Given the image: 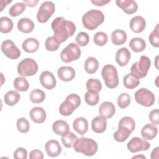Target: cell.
<instances>
[{
  "instance_id": "obj_12",
  "label": "cell",
  "mask_w": 159,
  "mask_h": 159,
  "mask_svg": "<svg viewBox=\"0 0 159 159\" xmlns=\"http://www.w3.org/2000/svg\"><path fill=\"white\" fill-rule=\"evenodd\" d=\"M127 147L130 152L136 153L139 151L147 150L150 147V144L145 139L135 137L127 143Z\"/></svg>"
},
{
  "instance_id": "obj_34",
  "label": "cell",
  "mask_w": 159,
  "mask_h": 159,
  "mask_svg": "<svg viewBox=\"0 0 159 159\" xmlns=\"http://www.w3.org/2000/svg\"><path fill=\"white\" fill-rule=\"evenodd\" d=\"M13 28V22L7 17H1L0 18V31L2 33H9Z\"/></svg>"
},
{
  "instance_id": "obj_8",
  "label": "cell",
  "mask_w": 159,
  "mask_h": 159,
  "mask_svg": "<svg viewBox=\"0 0 159 159\" xmlns=\"http://www.w3.org/2000/svg\"><path fill=\"white\" fill-rule=\"evenodd\" d=\"M81 56V50L78 45L74 43H69L60 53V58L62 61L70 63L78 60Z\"/></svg>"
},
{
  "instance_id": "obj_2",
  "label": "cell",
  "mask_w": 159,
  "mask_h": 159,
  "mask_svg": "<svg viewBox=\"0 0 159 159\" xmlns=\"http://www.w3.org/2000/svg\"><path fill=\"white\" fill-rule=\"evenodd\" d=\"M104 20L103 13L97 9H91L87 11L82 17L84 27L90 30H94Z\"/></svg>"
},
{
  "instance_id": "obj_27",
  "label": "cell",
  "mask_w": 159,
  "mask_h": 159,
  "mask_svg": "<svg viewBox=\"0 0 159 159\" xmlns=\"http://www.w3.org/2000/svg\"><path fill=\"white\" fill-rule=\"evenodd\" d=\"M129 45L131 50L136 53L143 51L146 47L145 41L140 37L132 38Z\"/></svg>"
},
{
  "instance_id": "obj_29",
  "label": "cell",
  "mask_w": 159,
  "mask_h": 159,
  "mask_svg": "<svg viewBox=\"0 0 159 159\" xmlns=\"http://www.w3.org/2000/svg\"><path fill=\"white\" fill-rule=\"evenodd\" d=\"M131 132L124 126H118V130L113 135L115 140L119 142H123L130 136Z\"/></svg>"
},
{
  "instance_id": "obj_51",
  "label": "cell",
  "mask_w": 159,
  "mask_h": 159,
  "mask_svg": "<svg viewBox=\"0 0 159 159\" xmlns=\"http://www.w3.org/2000/svg\"><path fill=\"white\" fill-rule=\"evenodd\" d=\"M110 0L108 1H104V0H96V1H91V2L97 6H102L104 5L107 4V3L110 2Z\"/></svg>"
},
{
  "instance_id": "obj_31",
  "label": "cell",
  "mask_w": 159,
  "mask_h": 159,
  "mask_svg": "<svg viewBox=\"0 0 159 159\" xmlns=\"http://www.w3.org/2000/svg\"><path fill=\"white\" fill-rule=\"evenodd\" d=\"M20 94L16 91H9L6 93L4 96L5 103L10 106L16 104L20 99Z\"/></svg>"
},
{
  "instance_id": "obj_4",
  "label": "cell",
  "mask_w": 159,
  "mask_h": 159,
  "mask_svg": "<svg viewBox=\"0 0 159 159\" xmlns=\"http://www.w3.org/2000/svg\"><path fill=\"white\" fill-rule=\"evenodd\" d=\"M81 104L80 97L76 94H69L65 100L60 104L59 112L64 116L71 115L73 111L78 108Z\"/></svg>"
},
{
  "instance_id": "obj_1",
  "label": "cell",
  "mask_w": 159,
  "mask_h": 159,
  "mask_svg": "<svg viewBox=\"0 0 159 159\" xmlns=\"http://www.w3.org/2000/svg\"><path fill=\"white\" fill-rule=\"evenodd\" d=\"M54 37L61 43L70 37L73 36L76 31L75 24L70 20H66L63 17L55 18L51 24Z\"/></svg>"
},
{
  "instance_id": "obj_50",
  "label": "cell",
  "mask_w": 159,
  "mask_h": 159,
  "mask_svg": "<svg viewBox=\"0 0 159 159\" xmlns=\"http://www.w3.org/2000/svg\"><path fill=\"white\" fill-rule=\"evenodd\" d=\"M23 2L26 5V6L33 7L37 4V3L39 2V1L38 0H29V1L24 0Z\"/></svg>"
},
{
  "instance_id": "obj_19",
  "label": "cell",
  "mask_w": 159,
  "mask_h": 159,
  "mask_svg": "<svg viewBox=\"0 0 159 159\" xmlns=\"http://www.w3.org/2000/svg\"><path fill=\"white\" fill-rule=\"evenodd\" d=\"M129 25L132 32L135 33H140L144 30L146 25V22L143 17L137 16L131 19Z\"/></svg>"
},
{
  "instance_id": "obj_21",
  "label": "cell",
  "mask_w": 159,
  "mask_h": 159,
  "mask_svg": "<svg viewBox=\"0 0 159 159\" xmlns=\"http://www.w3.org/2000/svg\"><path fill=\"white\" fill-rule=\"evenodd\" d=\"M29 115L33 122L39 124L43 122L47 117L45 111L40 107H33L30 110Z\"/></svg>"
},
{
  "instance_id": "obj_53",
  "label": "cell",
  "mask_w": 159,
  "mask_h": 159,
  "mask_svg": "<svg viewBox=\"0 0 159 159\" xmlns=\"http://www.w3.org/2000/svg\"><path fill=\"white\" fill-rule=\"evenodd\" d=\"M140 158V157H142V158H146V157H145V156H143V155H140V156H139V155H137V156H135V157H132V158Z\"/></svg>"
},
{
  "instance_id": "obj_15",
  "label": "cell",
  "mask_w": 159,
  "mask_h": 159,
  "mask_svg": "<svg viewBox=\"0 0 159 159\" xmlns=\"http://www.w3.org/2000/svg\"><path fill=\"white\" fill-rule=\"evenodd\" d=\"M45 149L47 155L51 157L58 156L61 152V147L57 140H50L45 145Z\"/></svg>"
},
{
  "instance_id": "obj_46",
  "label": "cell",
  "mask_w": 159,
  "mask_h": 159,
  "mask_svg": "<svg viewBox=\"0 0 159 159\" xmlns=\"http://www.w3.org/2000/svg\"><path fill=\"white\" fill-rule=\"evenodd\" d=\"M75 40L78 45L81 47L86 46L89 41V37L88 34L84 32H81L78 34L75 38Z\"/></svg>"
},
{
  "instance_id": "obj_35",
  "label": "cell",
  "mask_w": 159,
  "mask_h": 159,
  "mask_svg": "<svg viewBox=\"0 0 159 159\" xmlns=\"http://www.w3.org/2000/svg\"><path fill=\"white\" fill-rule=\"evenodd\" d=\"M30 101L34 103H40L43 102L45 98V93L39 89H33L29 94Z\"/></svg>"
},
{
  "instance_id": "obj_38",
  "label": "cell",
  "mask_w": 159,
  "mask_h": 159,
  "mask_svg": "<svg viewBox=\"0 0 159 159\" xmlns=\"http://www.w3.org/2000/svg\"><path fill=\"white\" fill-rule=\"evenodd\" d=\"M25 8L26 5L24 2H17L10 7L9 14L12 17H16L22 14L25 10Z\"/></svg>"
},
{
  "instance_id": "obj_36",
  "label": "cell",
  "mask_w": 159,
  "mask_h": 159,
  "mask_svg": "<svg viewBox=\"0 0 159 159\" xmlns=\"http://www.w3.org/2000/svg\"><path fill=\"white\" fill-rule=\"evenodd\" d=\"M86 88L89 92L98 93L102 89V84L99 80L91 78L86 82Z\"/></svg>"
},
{
  "instance_id": "obj_24",
  "label": "cell",
  "mask_w": 159,
  "mask_h": 159,
  "mask_svg": "<svg viewBox=\"0 0 159 159\" xmlns=\"http://www.w3.org/2000/svg\"><path fill=\"white\" fill-rule=\"evenodd\" d=\"M17 28L19 31L28 34L34 30V23L29 18H21L17 22Z\"/></svg>"
},
{
  "instance_id": "obj_47",
  "label": "cell",
  "mask_w": 159,
  "mask_h": 159,
  "mask_svg": "<svg viewBox=\"0 0 159 159\" xmlns=\"http://www.w3.org/2000/svg\"><path fill=\"white\" fill-rule=\"evenodd\" d=\"M27 157V152L24 148L19 147L14 152V158L16 159H26Z\"/></svg>"
},
{
  "instance_id": "obj_23",
  "label": "cell",
  "mask_w": 159,
  "mask_h": 159,
  "mask_svg": "<svg viewBox=\"0 0 159 159\" xmlns=\"http://www.w3.org/2000/svg\"><path fill=\"white\" fill-rule=\"evenodd\" d=\"M73 129L79 134L84 135L88 129V122L86 119L83 117H78L73 122Z\"/></svg>"
},
{
  "instance_id": "obj_33",
  "label": "cell",
  "mask_w": 159,
  "mask_h": 159,
  "mask_svg": "<svg viewBox=\"0 0 159 159\" xmlns=\"http://www.w3.org/2000/svg\"><path fill=\"white\" fill-rule=\"evenodd\" d=\"M123 83L125 88L132 89L139 86L140 81L139 79L134 76L131 73H128L124 77Z\"/></svg>"
},
{
  "instance_id": "obj_42",
  "label": "cell",
  "mask_w": 159,
  "mask_h": 159,
  "mask_svg": "<svg viewBox=\"0 0 159 159\" xmlns=\"http://www.w3.org/2000/svg\"><path fill=\"white\" fill-rule=\"evenodd\" d=\"M85 102L89 106L96 105L99 101V96L98 93L87 91L84 94Z\"/></svg>"
},
{
  "instance_id": "obj_9",
  "label": "cell",
  "mask_w": 159,
  "mask_h": 159,
  "mask_svg": "<svg viewBox=\"0 0 159 159\" xmlns=\"http://www.w3.org/2000/svg\"><path fill=\"white\" fill-rule=\"evenodd\" d=\"M135 99L137 103L145 106H152L155 102V95L146 88H141L135 93Z\"/></svg>"
},
{
  "instance_id": "obj_10",
  "label": "cell",
  "mask_w": 159,
  "mask_h": 159,
  "mask_svg": "<svg viewBox=\"0 0 159 159\" xmlns=\"http://www.w3.org/2000/svg\"><path fill=\"white\" fill-rule=\"evenodd\" d=\"M55 4L51 1H45L40 6L37 14V19L40 23H45L55 12Z\"/></svg>"
},
{
  "instance_id": "obj_6",
  "label": "cell",
  "mask_w": 159,
  "mask_h": 159,
  "mask_svg": "<svg viewBox=\"0 0 159 159\" xmlns=\"http://www.w3.org/2000/svg\"><path fill=\"white\" fill-rule=\"evenodd\" d=\"M101 75L106 86L109 88H115L118 86L119 78L116 68L112 65H106L102 69Z\"/></svg>"
},
{
  "instance_id": "obj_22",
  "label": "cell",
  "mask_w": 159,
  "mask_h": 159,
  "mask_svg": "<svg viewBox=\"0 0 159 159\" xmlns=\"http://www.w3.org/2000/svg\"><path fill=\"white\" fill-rule=\"evenodd\" d=\"M158 129L153 124L145 125L141 130V135L145 140H152L157 134Z\"/></svg>"
},
{
  "instance_id": "obj_49",
  "label": "cell",
  "mask_w": 159,
  "mask_h": 159,
  "mask_svg": "<svg viewBox=\"0 0 159 159\" xmlns=\"http://www.w3.org/2000/svg\"><path fill=\"white\" fill-rule=\"evenodd\" d=\"M29 158L30 159H43V154L39 150H37V149L34 150L30 152Z\"/></svg>"
},
{
  "instance_id": "obj_40",
  "label": "cell",
  "mask_w": 159,
  "mask_h": 159,
  "mask_svg": "<svg viewBox=\"0 0 159 159\" xmlns=\"http://www.w3.org/2000/svg\"><path fill=\"white\" fill-rule=\"evenodd\" d=\"M118 126H124L127 128L131 132H132L135 127V123L134 120L130 117H122L118 124Z\"/></svg>"
},
{
  "instance_id": "obj_45",
  "label": "cell",
  "mask_w": 159,
  "mask_h": 159,
  "mask_svg": "<svg viewBox=\"0 0 159 159\" xmlns=\"http://www.w3.org/2000/svg\"><path fill=\"white\" fill-rule=\"evenodd\" d=\"M17 128L20 132L23 134L27 133L30 129L29 121L25 118H19L17 121Z\"/></svg>"
},
{
  "instance_id": "obj_43",
  "label": "cell",
  "mask_w": 159,
  "mask_h": 159,
  "mask_svg": "<svg viewBox=\"0 0 159 159\" xmlns=\"http://www.w3.org/2000/svg\"><path fill=\"white\" fill-rule=\"evenodd\" d=\"M149 41L151 45L155 47H159V24H157L153 30L149 35Z\"/></svg>"
},
{
  "instance_id": "obj_32",
  "label": "cell",
  "mask_w": 159,
  "mask_h": 159,
  "mask_svg": "<svg viewBox=\"0 0 159 159\" xmlns=\"http://www.w3.org/2000/svg\"><path fill=\"white\" fill-rule=\"evenodd\" d=\"M61 142L66 148H71L78 139V137L71 132H67L61 135Z\"/></svg>"
},
{
  "instance_id": "obj_44",
  "label": "cell",
  "mask_w": 159,
  "mask_h": 159,
  "mask_svg": "<svg viewBox=\"0 0 159 159\" xmlns=\"http://www.w3.org/2000/svg\"><path fill=\"white\" fill-rule=\"evenodd\" d=\"M130 96L126 93L120 94L117 98L118 106L122 109L127 107L130 103Z\"/></svg>"
},
{
  "instance_id": "obj_11",
  "label": "cell",
  "mask_w": 159,
  "mask_h": 159,
  "mask_svg": "<svg viewBox=\"0 0 159 159\" xmlns=\"http://www.w3.org/2000/svg\"><path fill=\"white\" fill-rule=\"evenodd\" d=\"M1 48L2 52L10 59L16 60L20 55V50L16 46L14 42L11 40H5L3 41Z\"/></svg>"
},
{
  "instance_id": "obj_13",
  "label": "cell",
  "mask_w": 159,
  "mask_h": 159,
  "mask_svg": "<svg viewBox=\"0 0 159 159\" xmlns=\"http://www.w3.org/2000/svg\"><path fill=\"white\" fill-rule=\"evenodd\" d=\"M40 81L43 87L47 89H52L57 84L56 79L53 73L48 71H43L40 76Z\"/></svg>"
},
{
  "instance_id": "obj_28",
  "label": "cell",
  "mask_w": 159,
  "mask_h": 159,
  "mask_svg": "<svg viewBox=\"0 0 159 159\" xmlns=\"http://www.w3.org/2000/svg\"><path fill=\"white\" fill-rule=\"evenodd\" d=\"M53 131L58 135H62L69 131L70 127L68 123L63 120H58L53 122L52 125Z\"/></svg>"
},
{
  "instance_id": "obj_41",
  "label": "cell",
  "mask_w": 159,
  "mask_h": 159,
  "mask_svg": "<svg viewBox=\"0 0 159 159\" xmlns=\"http://www.w3.org/2000/svg\"><path fill=\"white\" fill-rule=\"evenodd\" d=\"M93 40L96 45L98 46H104L107 42L108 37L104 32H98L94 34Z\"/></svg>"
},
{
  "instance_id": "obj_20",
  "label": "cell",
  "mask_w": 159,
  "mask_h": 159,
  "mask_svg": "<svg viewBox=\"0 0 159 159\" xmlns=\"http://www.w3.org/2000/svg\"><path fill=\"white\" fill-rule=\"evenodd\" d=\"M116 112L115 106L113 103L109 101L103 102L99 107V114L105 118L112 117Z\"/></svg>"
},
{
  "instance_id": "obj_25",
  "label": "cell",
  "mask_w": 159,
  "mask_h": 159,
  "mask_svg": "<svg viewBox=\"0 0 159 159\" xmlns=\"http://www.w3.org/2000/svg\"><path fill=\"white\" fill-rule=\"evenodd\" d=\"M22 47L25 52L34 53L39 49V42L36 39L32 37L28 38L23 42Z\"/></svg>"
},
{
  "instance_id": "obj_3",
  "label": "cell",
  "mask_w": 159,
  "mask_h": 159,
  "mask_svg": "<svg viewBox=\"0 0 159 159\" xmlns=\"http://www.w3.org/2000/svg\"><path fill=\"white\" fill-rule=\"evenodd\" d=\"M74 150L79 153L88 157L94 155L98 150V144L92 139L86 137H80L73 145Z\"/></svg>"
},
{
  "instance_id": "obj_39",
  "label": "cell",
  "mask_w": 159,
  "mask_h": 159,
  "mask_svg": "<svg viewBox=\"0 0 159 159\" xmlns=\"http://www.w3.org/2000/svg\"><path fill=\"white\" fill-rule=\"evenodd\" d=\"M60 45V43L54 36L48 37L45 42V48L48 51H56L57 50H58Z\"/></svg>"
},
{
  "instance_id": "obj_7",
  "label": "cell",
  "mask_w": 159,
  "mask_h": 159,
  "mask_svg": "<svg viewBox=\"0 0 159 159\" xmlns=\"http://www.w3.org/2000/svg\"><path fill=\"white\" fill-rule=\"evenodd\" d=\"M37 71L38 65L32 58H24L17 65V72L22 77L33 76Z\"/></svg>"
},
{
  "instance_id": "obj_30",
  "label": "cell",
  "mask_w": 159,
  "mask_h": 159,
  "mask_svg": "<svg viewBox=\"0 0 159 159\" xmlns=\"http://www.w3.org/2000/svg\"><path fill=\"white\" fill-rule=\"evenodd\" d=\"M99 67L98 60L93 57H88L84 62V70L89 74L94 73Z\"/></svg>"
},
{
  "instance_id": "obj_48",
  "label": "cell",
  "mask_w": 159,
  "mask_h": 159,
  "mask_svg": "<svg viewBox=\"0 0 159 159\" xmlns=\"http://www.w3.org/2000/svg\"><path fill=\"white\" fill-rule=\"evenodd\" d=\"M148 117L152 124L158 125L159 124V111L158 109H153L150 111Z\"/></svg>"
},
{
  "instance_id": "obj_14",
  "label": "cell",
  "mask_w": 159,
  "mask_h": 159,
  "mask_svg": "<svg viewBox=\"0 0 159 159\" xmlns=\"http://www.w3.org/2000/svg\"><path fill=\"white\" fill-rule=\"evenodd\" d=\"M116 2L117 6L127 14L135 13L138 9L137 2L133 0H117Z\"/></svg>"
},
{
  "instance_id": "obj_37",
  "label": "cell",
  "mask_w": 159,
  "mask_h": 159,
  "mask_svg": "<svg viewBox=\"0 0 159 159\" xmlns=\"http://www.w3.org/2000/svg\"><path fill=\"white\" fill-rule=\"evenodd\" d=\"M14 87L19 91H26L29 89V84L24 77H17L14 81Z\"/></svg>"
},
{
  "instance_id": "obj_18",
  "label": "cell",
  "mask_w": 159,
  "mask_h": 159,
  "mask_svg": "<svg viewBox=\"0 0 159 159\" xmlns=\"http://www.w3.org/2000/svg\"><path fill=\"white\" fill-rule=\"evenodd\" d=\"M130 59V52L126 47L119 49L116 54V61L120 66H125Z\"/></svg>"
},
{
  "instance_id": "obj_5",
  "label": "cell",
  "mask_w": 159,
  "mask_h": 159,
  "mask_svg": "<svg viewBox=\"0 0 159 159\" xmlns=\"http://www.w3.org/2000/svg\"><path fill=\"white\" fill-rule=\"evenodd\" d=\"M150 66V59L147 56L142 55L140 57L139 61L134 63L132 65L130 73L137 79L143 78L147 76Z\"/></svg>"
},
{
  "instance_id": "obj_52",
  "label": "cell",
  "mask_w": 159,
  "mask_h": 159,
  "mask_svg": "<svg viewBox=\"0 0 159 159\" xmlns=\"http://www.w3.org/2000/svg\"><path fill=\"white\" fill-rule=\"evenodd\" d=\"M158 158V147H156L152 152L151 158L154 159V158Z\"/></svg>"
},
{
  "instance_id": "obj_17",
  "label": "cell",
  "mask_w": 159,
  "mask_h": 159,
  "mask_svg": "<svg viewBox=\"0 0 159 159\" xmlns=\"http://www.w3.org/2000/svg\"><path fill=\"white\" fill-rule=\"evenodd\" d=\"M107 127L106 118L102 116H98L94 117L91 122V128L93 130L98 134L104 132Z\"/></svg>"
},
{
  "instance_id": "obj_26",
  "label": "cell",
  "mask_w": 159,
  "mask_h": 159,
  "mask_svg": "<svg viewBox=\"0 0 159 159\" xmlns=\"http://www.w3.org/2000/svg\"><path fill=\"white\" fill-rule=\"evenodd\" d=\"M111 39L113 44L120 45L126 42L127 34L123 30L116 29L112 32Z\"/></svg>"
},
{
  "instance_id": "obj_16",
  "label": "cell",
  "mask_w": 159,
  "mask_h": 159,
  "mask_svg": "<svg viewBox=\"0 0 159 159\" xmlns=\"http://www.w3.org/2000/svg\"><path fill=\"white\" fill-rule=\"evenodd\" d=\"M58 78L63 81H70L75 77V71L71 66H64L58 70Z\"/></svg>"
}]
</instances>
